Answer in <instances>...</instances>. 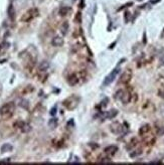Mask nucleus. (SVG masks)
Returning <instances> with one entry per match:
<instances>
[{
	"label": "nucleus",
	"mask_w": 164,
	"mask_h": 165,
	"mask_svg": "<svg viewBox=\"0 0 164 165\" xmlns=\"http://www.w3.org/2000/svg\"><path fill=\"white\" fill-rule=\"evenodd\" d=\"M14 110H15V104L14 103H6V104L2 105L0 107V116H2V117H9V116H11L13 114Z\"/></svg>",
	"instance_id": "f257e3e1"
},
{
	"label": "nucleus",
	"mask_w": 164,
	"mask_h": 165,
	"mask_svg": "<svg viewBox=\"0 0 164 165\" xmlns=\"http://www.w3.org/2000/svg\"><path fill=\"white\" fill-rule=\"evenodd\" d=\"M37 15H38V9H37V8H30V9H28V10L21 16L20 20H21L22 22H29V21H31L33 18H35Z\"/></svg>",
	"instance_id": "f03ea898"
},
{
	"label": "nucleus",
	"mask_w": 164,
	"mask_h": 165,
	"mask_svg": "<svg viewBox=\"0 0 164 165\" xmlns=\"http://www.w3.org/2000/svg\"><path fill=\"white\" fill-rule=\"evenodd\" d=\"M119 72H120V69L118 68H115L114 71H112V72L110 73V74H109L108 77H106V79H105V81H104V85L105 86L110 85V84L115 80V78L117 77V74H119Z\"/></svg>",
	"instance_id": "7ed1b4c3"
},
{
	"label": "nucleus",
	"mask_w": 164,
	"mask_h": 165,
	"mask_svg": "<svg viewBox=\"0 0 164 165\" xmlns=\"http://www.w3.org/2000/svg\"><path fill=\"white\" fill-rule=\"evenodd\" d=\"M132 79V72L131 69H126L125 72H123V74L120 77V83L122 84H127L129 83L130 80Z\"/></svg>",
	"instance_id": "20e7f679"
},
{
	"label": "nucleus",
	"mask_w": 164,
	"mask_h": 165,
	"mask_svg": "<svg viewBox=\"0 0 164 165\" xmlns=\"http://www.w3.org/2000/svg\"><path fill=\"white\" fill-rule=\"evenodd\" d=\"M110 129H111V131L113 132V133H115V134H120V133H122V131H123V127H122L121 124L118 123V122L113 123V124L111 125V127H110Z\"/></svg>",
	"instance_id": "39448f33"
},
{
	"label": "nucleus",
	"mask_w": 164,
	"mask_h": 165,
	"mask_svg": "<svg viewBox=\"0 0 164 165\" xmlns=\"http://www.w3.org/2000/svg\"><path fill=\"white\" fill-rule=\"evenodd\" d=\"M51 44L53 46H62V44H63V39H62V36H58V35L54 36V37L52 38V40H51Z\"/></svg>",
	"instance_id": "423d86ee"
},
{
	"label": "nucleus",
	"mask_w": 164,
	"mask_h": 165,
	"mask_svg": "<svg viewBox=\"0 0 164 165\" xmlns=\"http://www.w3.org/2000/svg\"><path fill=\"white\" fill-rule=\"evenodd\" d=\"M117 151H118V147L115 146V145H110V146L106 147L105 150H104V152L108 154V155H114Z\"/></svg>",
	"instance_id": "0eeeda50"
},
{
	"label": "nucleus",
	"mask_w": 164,
	"mask_h": 165,
	"mask_svg": "<svg viewBox=\"0 0 164 165\" xmlns=\"http://www.w3.org/2000/svg\"><path fill=\"white\" fill-rule=\"evenodd\" d=\"M121 101H122V103L124 104V105H126V104H128V103L131 101V95L129 92H126L124 91V94H123V96H122V98H121Z\"/></svg>",
	"instance_id": "6e6552de"
},
{
	"label": "nucleus",
	"mask_w": 164,
	"mask_h": 165,
	"mask_svg": "<svg viewBox=\"0 0 164 165\" xmlns=\"http://www.w3.org/2000/svg\"><path fill=\"white\" fill-rule=\"evenodd\" d=\"M48 68H49V63L46 62V61H43V62H41V63L38 64V71H39L40 73L45 72Z\"/></svg>",
	"instance_id": "1a4fd4ad"
},
{
	"label": "nucleus",
	"mask_w": 164,
	"mask_h": 165,
	"mask_svg": "<svg viewBox=\"0 0 164 165\" xmlns=\"http://www.w3.org/2000/svg\"><path fill=\"white\" fill-rule=\"evenodd\" d=\"M117 115H118V111L117 110H110V111H108V112L105 113V118H107V119H113Z\"/></svg>",
	"instance_id": "9d476101"
},
{
	"label": "nucleus",
	"mask_w": 164,
	"mask_h": 165,
	"mask_svg": "<svg viewBox=\"0 0 164 165\" xmlns=\"http://www.w3.org/2000/svg\"><path fill=\"white\" fill-rule=\"evenodd\" d=\"M150 126L148 125V124H145V125H143L140 128V130H139V135H141V136H144V135H146L148 132L150 131Z\"/></svg>",
	"instance_id": "9b49d317"
},
{
	"label": "nucleus",
	"mask_w": 164,
	"mask_h": 165,
	"mask_svg": "<svg viewBox=\"0 0 164 165\" xmlns=\"http://www.w3.org/2000/svg\"><path fill=\"white\" fill-rule=\"evenodd\" d=\"M71 11H72V9H71L69 7H68V6H63V7H62V8L59 9L58 13H59L61 16H67Z\"/></svg>",
	"instance_id": "f8f14e48"
},
{
	"label": "nucleus",
	"mask_w": 164,
	"mask_h": 165,
	"mask_svg": "<svg viewBox=\"0 0 164 165\" xmlns=\"http://www.w3.org/2000/svg\"><path fill=\"white\" fill-rule=\"evenodd\" d=\"M68 27H69V25H68V21H64V22L62 23V26H61V31H62V35H66V34L68 33Z\"/></svg>",
	"instance_id": "ddd939ff"
},
{
	"label": "nucleus",
	"mask_w": 164,
	"mask_h": 165,
	"mask_svg": "<svg viewBox=\"0 0 164 165\" xmlns=\"http://www.w3.org/2000/svg\"><path fill=\"white\" fill-rule=\"evenodd\" d=\"M78 76L77 74H71L69 77H68V84L69 85H76L77 83H78Z\"/></svg>",
	"instance_id": "4468645a"
},
{
	"label": "nucleus",
	"mask_w": 164,
	"mask_h": 165,
	"mask_svg": "<svg viewBox=\"0 0 164 165\" xmlns=\"http://www.w3.org/2000/svg\"><path fill=\"white\" fill-rule=\"evenodd\" d=\"M7 13H8V16H9V18L11 19V20H13L14 19V17H15V11H14V7H13V5H9V7H8V10H7Z\"/></svg>",
	"instance_id": "2eb2a0df"
},
{
	"label": "nucleus",
	"mask_w": 164,
	"mask_h": 165,
	"mask_svg": "<svg viewBox=\"0 0 164 165\" xmlns=\"http://www.w3.org/2000/svg\"><path fill=\"white\" fill-rule=\"evenodd\" d=\"M25 125H26V123H25V122H23V121H21V120H18V121H16V122L14 123V127L17 128V129H20L21 131L24 129Z\"/></svg>",
	"instance_id": "dca6fc26"
},
{
	"label": "nucleus",
	"mask_w": 164,
	"mask_h": 165,
	"mask_svg": "<svg viewBox=\"0 0 164 165\" xmlns=\"http://www.w3.org/2000/svg\"><path fill=\"white\" fill-rule=\"evenodd\" d=\"M13 147H12L10 144H4L2 147H1V152L2 153H6V152H10Z\"/></svg>",
	"instance_id": "f3484780"
},
{
	"label": "nucleus",
	"mask_w": 164,
	"mask_h": 165,
	"mask_svg": "<svg viewBox=\"0 0 164 165\" xmlns=\"http://www.w3.org/2000/svg\"><path fill=\"white\" fill-rule=\"evenodd\" d=\"M123 94H124V91H123V90H119V91L115 94V98L118 99V100H121V98H122V96H123Z\"/></svg>",
	"instance_id": "a211bd4d"
},
{
	"label": "nucleus",
	"mask_w": 164,
	"mask_h": 165,
	"mask_svg": "<svg viewBox=\"0 0 164 165\" xmlns=\"http://www.w3.org/2000/svg\"><path fill=\"white\" fill-rule=\"evenodd\" d=\"M20 107H22L24 109H27L28 108V101L26 100H21L20 101Z\"/></svg>",
	"instance_id": "6ab92c4d"
},
{
	"label": "nucleus",
	"mask_w": 164,
	"mask_h": 165,
	"mask_svg": "<svg viewBox=\"0 0 164 165\" xmlns=\"http://www.w3.org/2000/svg\"><path fill=\"white\" fill-rule=\"evenodd\" d=\"M157 134H158L159 136L164 135V127H160V128H159L158 131H157Z\"/></svg>",
	"instance_id": "aec40b11"
},
{
	"label": "nucleus",
	"mask_w": 164,
	"mask_h": 165,
	"mask_svg": "<svg viewBox=\"0 0 164 165\" xmlns=\"http://www.w3.org/2000/svg\"><path fill=\"white\" fill-rule=\"evenodd\" d=\"M57 119H52L51 122H49V126H51V127H56V126H57Z\"/></svg>",
	"instance_id": "412c9836"
},
{
	"label": "nucleus",
	"mask_w": 164,
	"mask_h": 165,
	"mask_svg": "<svg viewBox=\"0 0 164 165\" xmlns=\"http://www.w3.org/2000/svg\"><path fill=\"white\" fill-rule=\"evenodd\" d=\"M160 64H161V66L164 64V51H163V52L161 53V56H160Z\"/></svg>",
	"instance_id": "4be33fe9"
},
{
	"label": "nucleus",
	"mask_w": 164,
	"mask_h": 165,
	"mask_svg": "<svg viewBox=\"0 0 164 165\" xmlns=\"http://www.w3.org/2000/svg\"><path fill=\"white\" fill-rule=\"evenodd\" d=\"M158 95L161 98H162V99H164V88H163V89H160V90H159V91H158Z\"/></svg>",
	"instance_id": "5701e85b"
},
{
	"label": "nucleus",
	"mask_w": 164,
	"mask_h": 165,
	"mask_svg": "<svg viewBox=\"0 0 164 165\" xmlns=\"http://www.w3.org/2000/svg\"><path fill=\"white\" fill-rule=\"evenodd\" d=\"M129 17H130V12H126V13H125V21H126V22H128V21H129Z\"/></svg>",
	"instance_id": "b1692460"
},
{
	"label": "nucleus",
	"mask_w": 164,
	"mask_h": 165,
	"mask_svg": "<svg viewBox=\"0 0 164 165\" xmlns=\"http://www.w3.org/2000/svg\"><path fill=\"white\" fill-rule=\"evenodd\" d=\"M141 154V150H138V151H135V153H131V157H135L137 155H140Z\"/></svg>",
	"instance_id": "393cba45"
},
{
	"label": "nucleus",
	"mask_w": 164,
	"mask_h": 165,
	"mask_svg": "<svg viewBox=\"0 0 164 165\" xmlns=\"http://www.w3.org/2000/svg\"><path fill=\"white\" fill-rule=\"evenodd\" d=\"M9 162H10V158H6L0 161V163H9Z\"/></svg>",
	"instance_id": "a878e982"
},
{
	"label": "nucleus",
	"mask_w": 164,
	"mask_h": 165,
	"mask_svg": "<svg viewBox=\"0 0 164 165\" xmlns=\"http://www.w3.org/2000/svg\"><path fill=\"white\" fill-rule=\"evenodd\" d=\"M56 110H57V108L54 107V108H53V109H52V110H51V115H54V114H56Z\"/></svg>",
	"instance_id": "bb28decb"
},
{
	"label": "nucleus",
	"mask_w": 164,
	"mask_h": 165,
	"mask_svg": "<svg viewBox=\"0 0 164 165\" xmlns=\"http://www.w3.org/2000/svg\"><path fill=\"white\" fill-rule=\"evenodd\" d=\"M139 1H141V0H139Z\"/></svg>",
	"instance_id": "cd10ccee"
},
{
	"label": "nucleus",
	"mask_w": 164,
	"mask_h": 165,
	"mask_svg": "<svg viewBox=\"0 0 164 165\" xmlns=\"http://www.w3.org/2000/svg\"><path fill=\"white\" fill-rule=\"evenodd\" d=\"M13 1H14V0H13Z\"/></svg>",
	"instance_id": "c85d7f7f"
}]
</instances>
